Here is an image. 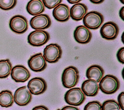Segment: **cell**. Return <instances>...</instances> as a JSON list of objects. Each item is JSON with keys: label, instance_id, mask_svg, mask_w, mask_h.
Wrapping results in <instances>:
<instances>
[{"label": "cell", "instance_id": "10", "mask_svg": "<svg viewBox=\"0 0 124 110\" xmlns=\"http://www.w3.org/2000/svg\"><path fill=\"white\" fill-rule=\"evenodd\" d=\"M47 83L46 80L40 77H35L28 82L27 88L30 93L33 95H40L44 93L47 89Z\"/></svg>", "mask_w": 124, "mask_h": 110}, {"label": "cell", "instance_id": "4", "mask_svg": "<svg viewBox=\"0 0 124 110\" xmlns=\"http://www.w3.org/2000/svg\"><path fill=\"white\" fill-rule=\"evenodd\" d=\"M82 19L84 26L87 28L91 30H97L103 24L104 16L100 13L92 11L87 13Z\"/></svg>", "mask_w": 124, "mask_h": 110}, {"label": "cell", "instance_id": "34", "mask_svg": "<svg viewBox=\"0 0 124 110\" xmlns=\"http://www.w3.org/2000/svg\"><path fill=\"white\" fill-rule=\"evenodd\" d=\"M120 2L122 3V4H124V0H120Z\"/></svg>", "mask_w": 124, "mask_h": 110}, {"label": "cell", "instance_id": "13", "mask_svg": "<svg viewBox=\"0 0 124 110\" xmlns=\"http://www.w3.org/2000/svg\"><path fill=\"white\" fill-rule=\"evenodd\" d=\"M10 74L12 79L16 82H25L31 77L29 70L22 65H16L13 67Z\"/></svg>", "mask_w": 124, "mask_h": 110}, {"label": "cell", "instance_id": "11", "mask_svg": "<svg viewBox=\"0 0 124 110\" xmlns=\"http://www.w3.org/2000/svg\"><path fill=\"white\" fill-rule=\"evenodd\" d=\"M30 24L34 30H44L50 27L51 20L47 15L41 14L32 17L30 20Z\"/></svg>", "mask_w": 124, "mask_h": 110}, {"label": "cell", "instance_id": "6", "mask_svg": "<svg viewBox=\"0 0 124 110\" xmlns=\"http://www.w3.org/2000/svg\"><path fill=\"white\" fill-rule=\"evenodd\" d=\"M49 34L46 31L35 30L28 36V42L31 46L40 47L46 44L49 40Z\"/></svg>", "mask_w": 124, "mask_h": 110}, {"label": "cell", "instance_id": "17", "mask_svg": "<svg viewBox=\"0 0 124 110\" xmlns=\"http://www.w3.org/2000/svg\"><path fill=\"white\" fill-rule=\"evenodd\" d=\"M88 8L87 6L82 3L74 4L70 8V17L74 20L79 21L83 19L87 14Z\"/></svg>", "mask_w": 124, "mask_h": 110}, {"label": "cell", "instance_id": "1", "mask_svg": "<svg viewBox=\"0 0 124 110\" xmlns=\"http://www.w3.org/2000/svg\"><path fill=\"white\" fill-rule=\"evenodd\" d=\"M99 88L101 91L107 94H111L119 89L120 83L117 78L112 75H107L99 81Z\"/></svg>", "mask_w": 124, "mask_h": 110}, {"label": "cell", "instance_id": "32", "mask_svg": "<svg viewBox=\"0 0 124 110\" xmlns=\"http://www.w3.org/2000/svg\"><path fill=\"white\" fill-rule=\"evenodd\" d=\"M82 0H67V1L70 4H76L79 3Z\"/></svg>", "mask_w": 124, "mask_h": 110}, {"label": "cell", "instance_id": "16", "mask_svg": "<svg viewBox=\"0 0 124 110\" xmlns=\"http://www.w3.org/2000/svg\"><path fill=\"white\" fill-rule=\"evenodd\" d=\"M81 89L85 95L94 96L97 94L99 88L98 82L95 80L88 79L83 82Z\"/></svg>", "mask_w": 124, "mask_h": 110}, {"label": "cell", "instance_id": "31", "mask_svg": "<svg viewBox=\"0 0 124 110\" xmlns=\"http://www.w3.org/2000/svg\"><path fill=\"white\" fill-rule=\"evenodd\" d=\"M105 0H90V1L94 4H100Z\"/></svg>", "mask_w": 124, "mask_h": 110}, {"label": "cell", "instance_id": "7", "mask_svg": "<svg viewBox=\"0 0 124 110\" xmlns=\"http://www.w3.org/2000/svg\"><path fill=\"white\" fill-rule=\"evenodd\" d=\"M9 27L14 32L22 34L25 32L28 29V20L23 16L15 15L10 20Z\"/></svg>", "mask_w": 124, "mask_h": 110}, {"label": "cell", "instance_id": "15", "mask_svg": "<svg viewBox=\"0 0 124 110\" xmlns=\"http://www.w3.org/2000/svg\"><path fill=\"white\" fill-rule=\"evenodd\" d=\"M52 15L54 18L59 22H66L70 17V9L68 5L60 3L53 8Z\"/></svg>", "mask_w": 124, "mask_h": 110}, {"label": "cell", "instance_id": "33", "mask_svg": "<svg viewBox=\"0 0 124 110\" xmlns=\"http://www.w3.org/2000/svg\"><path fill=\"white\" fill-rule=\"evenodd\" d=\"M124 32H123V33H122V37H121V39H122V42L124 43Z\"/></svg>", "mask_w": 124, "mask_h": 110}, {"label": "cell", "instance_id": "23", "mask_svg": "<svg viewBox=\"0 0 124 110\" xmlns=\"http://www.w3.org/2000/svg\"><path fill=\"white\" fill-rule=\"evenodd\" d=\"M17 0H0V8L3 10H9L15 7Z\"/></svg>", "mask_w": 124, "mask_h": 110}, {"label": "cell", "instance_id": "28", "mask_svg": "<svg viewBox=\"0 0 124 110\" xmlns=\"http://www.w3.org/2000/svg\"><path fill=\"white\" fill-rule=\"evenodd\" d=\"M61 110H79L77 107L72 106H66L63 107Z\"/></svg>", "mask_w": 124, "mask_h": 110}, {"label": "cell", "instance_id": "9", "mask_svg": "<svg viewBox=\"0 0 124 110\" xmlns=\"http://www.w3.org/2000/svg\"><path fill=\"white\" fill-rule=\"evenodd\" d=\"M119 29L118 25L112 21L105 23L101 28L100 33L102 38L112 40L116 39L118 35Z\"/></svg>", "mask_w": 124, "mask_h": 110}, {"label": "cell", "instance_id": "12", "mask_svg": "<svg viewBox=\"0 0 124 110\" xmlns=\"http://www.w3.org/2000/svg\"><path fill=\"white\" fill-rule=\"evenodd\" d=\"M30 68L35 72H41L47 66L46 62L42 53H38L31 56L28 61Z\"/></svg>", "mask_w": 124, "mask_h": 110}, {"label": "cell", "instance_id": "27", "mask_svg": "<svg viewBox=\"0 0 124 110\" xmlns=\"http://www.w3.org/2000/svg\"><path fill=\"white\" fill-rule=\"evenodd\" d=\"M118 103L122 110H124V93L121 92L118 96Z\"/></svg>", "mask_w": 124, "mask_h": 110}, {"label": "cell", "instance_id": "14", "mask_svg": "<svg viewBox=\"0 0 124 110\" xmlns=\"http://www.w3.org/2000/svg\"><path fill=\"white\" fill-rule=\"evenodd\" d=\"M74 37L78 43L85 44L90 42L92 37V34L86 27L79 25L76 27L74 31Z\"/></svg>", "mask_w": 124, "mask_h": 110}, {"label": "cell", "instance_id": "19", "mask_svg": "<svg viewBox=\"0 0 124 110\" xmlns=\"http://www.w3.org/2000/svg\"><path fill=\"white\" fill-rule=\"evenodd\" d=\"M28 13L32 16H35L42 14L45 7L42 0H30L26 6Z\"/></svg>", "mask_w": 124, "mask_h": 110}, {"label": "cell", "instance_id": "25", "mask_svg": "<svg viewBox=\"0 0 124 110\" xmlns=\"http://www.w3.org/2000/svg\"><path fill=\"white\" fill-rule=\"evenodd\" d=\"M45 7L48 9H53L59 4L61 3L62 0H42Z\"/></svg>", "mask_w": 124, "mask_h": 110}, {"label": "cell", "instance_id": "8", "mask_svg": "<svg viewBox=\"0 0 124 110\" xmlns=\"http://www.w3.org/2000/svg\"><path fill=\"white\" fill-rule=\"evenodd\" d=\"M32 99V94L26 86L17 88L14 95V102L19 106H25L29 104Z\"/></svg>", "mask_w": 124, "mask_h": 110}, {"label": "cell", "instance_id": "18", "mask_svg": "<svg viewBox=\"0 0 124 110\" xmlns=\"http://www.w3.org/2000/svg\"><path fill=\"white\" fill-rule=\"evenodd\" d=\"M104 70L100 65L93 64L90 66L86 70V76L88 79H92L95 80L97 82H99L103 77Z\"/></svg>", "mask_w": 124, "mask_h": 110}, {"label": "cell", "instance_id": "24", "mask_svg": "<svg viewBox=\"0 0 124 110\" xmlns=\"http://www.w3.org/2000/svg\"><path fill=\"white\" fill-rule=\"evenodd\" d=\"M84 110H102V104L98 101H91L85 106Z\"/></svg>", "mask_w": 124, "mask_h": 110}, {"label": "cell", "instance_id": "26", "mask_svg": "<svg viewBox=\"0 0 124 110\" xmlns=\"http://www.w3.org/2000/svg\"><path fill=\"white\" fill-rule=\"evenodd\" d=\"M117 58L118 61L122 64L124 63V47L120 48L117 51Z\"/></svg>", "mask_w": 124, "mask_h": 110}, {"label": "cell", "instance_id": "35", "mask_svg": "<svg viewBox=\"0 0 124 110\" xmlns=\"http://www.w3.org/2000/svg\"><path fill=\"white\" fill-rule=\"evenodd\" d=\"M61 110V109H58V110Z\"/></svg>", "mask_w": 124, "mask_h": 110}, {"label": "cell", "instance_id": "20", "mask_svg": "<svg viewBox=\"0 0 124 110\" xmlns=\"http://www.w3.org/2000/svg\"><path fill=\"white\" fill-rule=\"evenodd\" d=\"M14 95L9 90H3L0 92V106L2 107H11L14 103Z\"/></svg>", "mask_w": 124, "mask_h": 110}, {"label": "cell", "instance_id": "2", "mask_svg": "<svg viewBox=\"0 0 124 110\" xmlns=\"http://www.w3.org/2000/svg\"><path fill=\"white\" fill-rule=\"evenodd\" d=\"M79 71L74 66H69L65 68L62 75V85L66 88L75 87L78 82Z\"/></svg>", "mask_w": 124, "mask_h": 110}, {"label": "cell", "instance_id": "22", "mask_svg": "<svg viewBox=\"0 0 124 110\" xmlns=\"http://www.w3.org/2000/svg\"><path fill=\"white\" fill-rule=\"evenodd\" d=\"M120 109L118 102L113 99L107 100L102 104V110H120Z\"/></svg>", "mask_w": 124, "mask_h": 110}, {"label": "cell", "instance_id": "3", "mask_svg": "<svg viewBox=\"0 0 124 110\" xmlns=\"http://www.w3.org/2000/svg\"><path fill=\"white\" fill-rule=\"evenodd\" d=\"M64 98L67 104L73 106H78L83 103L86 95L81 88L75 87L68 90L65 94Z\"/></svg>", "mask_w": 124, "mask_h": 110}, {"label": "cell", "instance_id": "21", "mask_svg": "<svg viewBox=\"0 0 124 110\" xmlns=\"http://www.w3.org/2000/svg\"><path fill=\"white\" fill-rule=\"evenodd\" d=\"M12 68L9 59L0 60V79L7 78L10 74Z\"/></svg>", "mask_w": 124, "mask_h": 110}, {"label": "cell", "instance_id": "29", "mask_svg": "<svg viewBox=\"0 0 124 110\" xmlns=\"http://www.w3.org/2000/svg\"><path fill=\"white\" fill-rule=\"evenodd\" d=\"M31 110H49L48 109L43 105H40L37 106L35 107H34Z\"/></svg>", "mask_w": 124, "mask_h": 110}, {"label": "cell", "instance_id": "5", "mask_svg": "<svg viewBox=\"0 0 124 110\" xmlns=\"http://www.w3.org/2000/svg\"><path fill=\"white\" fill-rule=\"evenodd\" d=\"M62 52V49L58 44L52 43L45 47L43 56L46 62L51 63H55L61 59Z\"/></svg>", "mask_w": 124, "mask_h": 110}, {"label": "cell", "instance_id": "30", "mask_svg": "<svg viewBox=\"0 0 124 110\" xmlns=\"http://www.w3.org/2000/svg\"><path fill=\"white\" fill-rule=\"evenodd\" d=\"M119 16L123 20H124V6L122 7V8L120 10Z\"/></svg>", "mask_w": 124, "mask_h": 110}]
</instances>
